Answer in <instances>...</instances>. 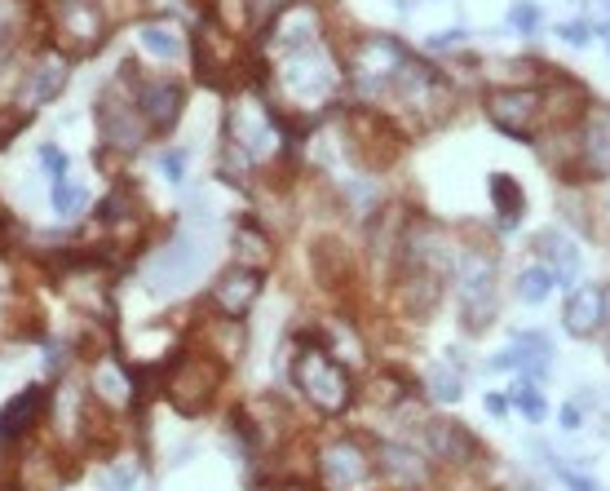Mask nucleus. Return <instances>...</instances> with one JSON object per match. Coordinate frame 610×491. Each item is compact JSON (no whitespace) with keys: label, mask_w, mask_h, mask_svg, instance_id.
Returning a JSON list of instances; mask_svg holds the SVG:
<instances>
[{"label":"nucleus","mask_w":610,"mask_h":491,"mask_svg":"<svg viewBox=\"0 0 610 491\" xmlns=\"http://www.w3.org/2000/svg\"><path fill=\"white\" fill-rule=\"evenodd\" d=\"M292 151V128L261 89L244 85L231 94L222 115V173L244 177L261 169H279Z\"/></svg>","instance_id":"obj_1"},{"label":"nucleus","mask_w":610,"mask_h":491,"mask_svg":"<svg viewBox=\"0 0 610 491\" xmlns=\"http://www.w3.org/2000/svg\"><path fill=\"white\" fill-rule=\"evenodd\" d=\"M261 85H270L288 107V111H306L319 115L332 102H341V94L350 89L346 81V62L332 53L327 40L301 45V49H284V53H270L261 58Z\"/></svg>","instance_id":"obj_2"},{"label":"nucleus","mask_w":610,"mask_h":491,"mask_svg":"<svg viewBox=\"0 0 610 491\" xmlns=\"http://www.w3.org/2000/svg\"><path fill=\"white\" fill-rule=\"evenodd\" d=\"M292 385L297 394L319 412V416H346L359 398V385H354V372L341 364L327 349L323 336H301L297 341V355H292Z\"/></svg>","instance_id":"obj_3"},{"label":"nucleus","mask_w":610,"mask_h":491,"mask_svg":"<svg viewBox=\"0 0 610 491\" xmlns=\"http://www.w3.org/2000/svg\"><path fill=\"white\" fill-rule=\"evenodd\" d=\"M222 385H226V368L213 355H203L199 345H190V341L182 349H173L169 364L160 368V390L173 403V412H182V416L213 412Z\"/></svg>","instance_id":"obj_4"},{"label":"nucleus","mask_w":610,"mask_h":491,"mask_svg":"<svg viewBox=\"0 0 610 491\" xmlns=\"http://www.w3.org/2000/svg\"><path fill=\"white\" fill-rule=\"evenodd\" d=\"M186 53H190L195 76H199L203 85H213V89H235V85L244 89V85H252V72H248V66H257V58L248 53V40H239L235 32H226V27L213 23V19H203V23L190 32Z\"/></svg>","instance_id":"obj_5"},{"label":"nucleus","mask_w":610,"mask_h":491,"mask_svg":"<svg viewBox=\"0 0 610 491\" xmlns=\"http://www.w3.org/2000/svg\"><path fill=\"white\" fill-rule=\"evenodd\" d=\"M416 53L407 49L398 36H381V32H368L354 40L350 58H346V81L350 89L363 98V107H381L385 94L394 89V81L407 72V62Z\"/></svg>","instance_id":"obj_6"},{"label":"nucleus","mask_w":610,"mask_h":491,"mask_svg":"<svg viewBox=\"0 0 610 491\" xmlns=\"http://www.w3.org/2000/svg\"><path fill=\"white\" fill-rule=\"evenodd\" d=\"M319 491H381L376 447L359 434H336L314 447Z\"/></svg>","instance_id":"obj_7"},{"label":"nucleus","mask_w":610,"mask_h":491,"mask_svg":"<svg viewBox=\"0 0 610 491\" xmlns=\"http://www.w3.org/2000/svg\"><path fill=\"white\" fill-rule=\"evenodd\" d=\"M98 137H102V147L111 156H138L147 143H151V128L138 111V102H133V85H128V66H120L115 81L98 94Z\"/></svg>","instance_id":"obj_8"},{"label":"nucleus","mask_w":610,"mask_h":491,"mask_svg":"<svg viewBox=\"0 0 610 491\" xmlns=\"http://www.w3.org/2000/svg\"><path fill=\"white\" fill-rule=\"evenodd\" d=\"M49 45H58L72 58H89L111 40V14L107 0H53L45 10Z\"/></svg>","instance_id":"obj_9"},{"label":"nucleus","mask_w":610,"mask_h":491,"mask_svg":"<svg viewBox=\"0 0 610 491\" xmlns=\"http://www.w3.org/2000/svg\"><path fill=\"white\" fill-rule=\"evenodd\" d=\"M85 390L94 398V407H102L107 416H128V412H142V398H147V385H142V372H133L120 355L102 349V355L89 359V372H85Z\"/></svg>","instance_id":"obj_10"},{"label":"nucleus","mask_w":610,"mask_h":491,"mask_svg":"<svg viewBox=\"0 0 610 491\" xmlns=\"http://www.w3.org/2000/svg\"><path fill=\"white\" fill-rule=\"evenodd\" d=\"M72 66H76V58H72V53H62L58 45L40 40V45H36V53H32V62L18 72V94H14V102H18V107H27V111L58 102V98H62V89L72 85Z\"/></svg>","instance_id":"obj_11"},{"label":"nucleus","mask_w":610,"mask_h":491,"mask_svg":"<svg viewBox=\"0 0 610 491\" xmlns=\"http://www.w3.org/2000/svg\"><path fill=\"white\" fill-rule=\"evenodd\" d=\"M487 115L500 133L518 137V143H535V133L545 128V94L539 85H500L487 89Z\"/></svg>","instance_id":"obj_12"},{"label":"nucleus","mask_w":610,"mask_h":491,"mask_svg":"<svg viewBox=\"0 0 610 491\" xmlns=\"http://www.w3.org/2000/svg\"><path fill=\"white\" fill-rule=\"evenodd\" d=\"M124 66H128L133 102H138V111H142L151 137L173 133L177 120H182V111H186V85H182L177 76H147V72H138L133 62H124Z\"/></svg>","instance_id":"obj_13"},{"label":"nucleus","mask_w":610,"mask_h":491,"mask_svg":"<svg viewBox=\"0 0 610 491\" xmlns=\"http://www.w3.org/2000/svg\"><path fill=\"white\" fill-rule=\"evenodd\" d=\"M500 302H496V257L464 248V266H460V323L469 332L491 328Z\"/></svg>","instance_id":"obj_14"},{"label":"nucleus","mask_w":610,"mask_h":491,"mask_svg":"<svg viewBox=\"0 0 610 491\" xmlns=\"http://www.w3.org/2000/svg\"><path fill=\"white\" fill-rule=\"evenodd\" d=\"M376 447V474L385 491H430L434 487V461L412 443H372Z\"/></svg>","instance_id":"obj_15"},{"label":"nucleus","mask_w":610,"mask_h":491,"mask_svg":"<svg viewBox=\"0 0 610 491\" xmlns=\"http://www.w3.org/2000/svg\"><path fill=\"white\" fill-rule=\"evenodd\" d=\"M434 465H447V469H469L478 465L483 447L473 439L460 420H447V416H430L421 420V443H416Z\"/></svg>","instance_id":"obj_16"},{"label":"nucleus","mask_w":610,"mask_h":491,"mask_svg":"<svg viewBox=\"0 0 610 491\" xmlns=\"http://www.w3.org/2000/svg\"><path fill=\"white\" fill-rule=\"evenodd\" d=\"M199 266H203L199 244H190V240H169V244H160V248L147 257L142 284H147L151 293H177V289H186L190 274H199Z\"/></svg>","instance_id":"obj_17"},{"label":"nucleus","mask_w":610,"mask_h":491,"mask_svg":"<svg viewBox=\"0 0 610 491\" xmlns=\"http://www.w3.org/2000/svg\"><path fill=\"white\" fill-rule=\"evenodd\" d=\"M261 289H265V274L244 270V266H226L222 274H213V284H209V310L222 315V319L244 323L252 315Z\"/></svg>","instance_id":"obj_18"},{"label":"nucleus","mask_w":610,"mask_h":491,"mask_svg":"<svg viewBox=\"0 0 610 491\" xmlns=\"http://www.w3.org/2000/svg\"><path fill=\"white\" fill-rule=\"evenodd\" d=\"M49 390L53 385H27L18 390L5 407H0V443H27L36 430H40V420L49 412Z\"/></svg>","instance_id":"obj_19"},{"label":"nucleus","mask_w":610,"mask_h":491,"mask_svg":"<svg viewBox=\"0 0 610 491\" xmlns=\"http://www.w3.org/2000/svg\"><path fill=\"white\" fill-rule=\"evenodd\" d=\"M66 482V465L58 452L23 447L14 456V491H58Z\"/></svg>","instance_id":"obj_20"},{"label":"nucleus","mask_w":610,"mask_h":491,"mask_svg":"<svg viewBox=\"0 0 610 491\" xmlns=\"http://www.w3.org/2000/svg\"><path fill=\"white\" fill-rule=\"evenodd\" d=\"M275 257H279V248H275V240L265 235L261 222L248 218V222H239L231 231V266H244V270L265 274L270 266H275Z\"/></svg>","instance_id":"obj_21"},{"label":"nucleus","mask_w":610,"mask_h":491,"mask_svg":"<svg viewBox=\"0 0 610 491\" xmlns=\"http://www.w3.org/2000/svg\"><path fill=\"white\" fill-rule=\"evenodd\" d=\"M310 266H314V274H319V284L341 289L346 279L354 274V253H350V244H346V240H336V235H319V240H314V248H310Z\"/></svg>","instance_id":"obj_22"},{"label":"nucleus","mask_w":610,"mask_h":491,"mask_svg":"<svg viewBox=\"0 0 610 491\" xmlns=\"http://www.w3.org/2000/svg\"><path fill=\"white\" fill-rule=\"evenodd\" d=\"M545 94V124L549 128H580V120L588 115V94L575 81H553Z\"/></svg>","instance_id":"obj_23"},{"label":"nucleus","mask_w":610,"mask_h":491,"mask_svg":"<svg viewBox=\"0 0 610 491\" xmlns=\"http://www.w3.org/2000/svg\"><path fill=\"white\" fill-rule=\"evenodd\" d=\"M562 323H567V332H571V336H580V341L597 336V328L606 323V310H601V289H597V284H580V289L567 297Z\"/></svg>","instance_id":"obj_24"},{"label":"nucleus","mask_w":610,"mask_h":491,"mask_svg":"<svg viewBox=\"0 0 610 491\" xmlns=\"http://www.w3.org/2000/svg\"><path fill=\"white\" fill-rule=\"evenodd\" d=\"M186 32L177 27V23H169V19H147L142 27H138V45L151 53V58H164V62H173V58H182L186 53Z\"/></svg>","instance_id":"obj_25"},{"label":"nucleus","mask_w":610,"mask_h":491,"mask_svg":"<svg viewBox=\"0 0 610 491\" xmlns=\"http://www.w3.org/2000/svg\"><path fill=\"white\" fill-rule=\"evenodd\" d=\"M539 257H545L549 274H553V284H575V274H580V253L571 240H562L558 231H545L539 235Z\"/></svg>","instance_id":"obj_26"},{"label":"nucleus","mask_w":610,"mask_h":491,"mask_svg":"<svg viewBox=\"0 0 610 491\" xmlns=\"http://www.w3.org/2000/svg\"><path fill=\"white\" fill-rule=\"evenodd\" d=\"M491 199H496V222L500 231H513L526 213V191L518 186L513 173H491Z\"/></svg>","instance_id":"obj_27"},{"label":"nucleus","mask_w":610,"mask_h":491,"mask_svg":"<svg viewBox=\"0 0 610 491\" xmlns=\"http://www.w3.org/2000/svg\"><path fill=\"white\" fill-rule=\"evenodd\" d=\"M359 394L376 407H402L407 398H412V385H407V377H398L394 368H381L359 385Z\"/></svg>","instance_id":"obj_28"},{"label":"nucleus","mask_w":610,"mask_h":491,"mask_svg":"<svg viewBox=\"0 0 610 491\" xmlns=\"http://www.w3.org/2000/svg\"><path fill=\"white\" fill-rule=\"evenodd\" d=\"M558 284H553V274H549V266L545 261H535V266H526L522 274H518V297L522 302H531V306H539V302H549V293H553Z\"/></svg>","instance_id":"obj_29"},{"label":"nucleus","mask_w":610,"mask_h":491,"mask_svg":"<svg viewBox=\"0 0 610 491\" xmlns=\"http://www.w3.org/2000/svg\"><path fill=\"white\" fill-rule=\"evenodd\" d=\"M49 182H53V208H58V218H76L80 208H85V186L72 182V173H58Z\"/></svg>","instance_id":"obj_30"},{"label":"nucleus","mask_w":610,"mask_h":491,"mask_svg":"<svg viewBox=\"0 0 610 491\" xmlns=\"http://www.w3.org/2000/svg\"><path fill=\"white\" fill-rule=\"evenodd\" d=\"M430 394H434V398H443V403H451V398H460V385H456V372H447V368H434V372H430Z\"/></svg>","instance_id":"obj_31"},{"label":"nucleus","mask_w":610,"mask_h":491,"mask_svg":"<svg viewBox=\"0 0 610 491\" xmlns=\"http://www.w3.org/2000/svg\"><path fill=\"white\" fill-rule=\"evenodd\" d=\"M518 407H522L531 420H539V416H545V394H539V390H518Z\"/></svg>","instance_id":"obj_32"},{"label":"nucleus","mask_w":610,"mask_h":491,"mask_svg":"<svg viewBox=\"0 0 610 491\" xmlns=\"http://www.w3.org/2000/svg\"><path fill=\"white\" fill-rule=\"evenodd\" d=\"M509 19H513V27H535V23H539V10H535V5H513Z\"/></svg>","instance_id":"obj_33"},{"label":"nucleus","mask_w":610,"mask_h":491,"mask_svg":"<svg viewBox=\"0 0 610 491\" xmlns=\"http://www.w3.org/2000/svg\"><path fill=\"white\" fill-rule=\"evenodd\" d=\"M0 491H14V456L0 452Z\"/></svg>","instance_id":"obj_34"},{"label":"nucleus","mask_w":610,"mask_h":491,"mask_svg":"<svg viewBox=\"0 0 610 491\" xmlns=\"http://www.w3.org/2000/svg\"><path fill=\"white\" fill-rule=\"evenodd\" d=\"M164 173H169L173 182H182V173H186V156H182V151H169V156H164Z\"/></svg>","instance_id":"obj_35"},{"label":"nucleus","mask_w":610,"mask_h":491,"mask_svg":"<svg viewBox=\"0 0 610 491\" xmlns=\"http://www.w3.org/2000/svg\"><path fill=\"white\" fill-rule=\"evenodd\" d=\"M562 40H571V45H588V27H584V23H567V27H562Z\"/></svg>","instance_id":"obj_36"},{"label":"nucleus","mask_w":610,"mask_h":491,"mask_svg":"<svg viewBox=\"0 0 610 491\" xmlns=\"http://www.w3.org/2000/svg\"><path fill=\"white\" fill-rule=\"evenodd\" d=\"M270 491H319L314 482H306V478H284V482H275Z\"/></svg>","instance_id":"obj_37"},{"label":"nucleus","mask_w":610,"mask_h":491,"mask_svg":"<svg viewBox=\"0 0 610 491\" xmlns=\"http://www.w3.org/2000/svg\"><path fill=\"white\" fill-rule=\"evenodd\" d=\"M567 487H571V491H601L597 482H588V478H580V474H567Z\"/></svg>","instance_id":"obj_38"},{"label":"nucleus","mask_w":610,"mask_h":491,"mask_svg":"<svg viewBox=\"0 0 610 491\" xmlns=\"http://www.w3.org/2000/svg\"><path fill=\"white\" fill-rule=\"evenodd\" d=\"M487 412L505 416V412H509V398H500V394H487Z\"/></svg>","instance_id":"obj_39"},{"label":"nucleus","mask_w":610,"mask_h":491,"mask_svg":"<svg viewBox=\"0 0 610 491\" xmlns=\"http://www.w3.org/2000/svg\"><path fill=\"white\" fill-rule=\"evenodd\" d=\"M562 426H567V430H575V426H580V412H575V407H567V412H562Z\"/></svg>","instance_id":"obj_40"},{"label":"nucleus","mask_w":610,"mask_h":491,"mask_svg":"<svg viewBox=\"0 0 610 491\" xmlns=\"http://www.w3.org/2000/svg\"><path fill=\"white\" fill-rule=\"evenodd\" d=\"M601 310H606V323H610V284L601 289Z\"/></svg>","instance_id":"obj_41"},{"label":"nucleus","mask_w":610,"mask_h":491,"mask_svg":"<svg viewBox=\"0 0 610 491\" xmlns=\"http://www.w3.org/2000/svg\"><path fill=\"white\" fill-rule=\"evenodd\" d=\"M601 36H606V49H610V27H606V32H601Z\"/></svg>","instance_id":"obj_42"},{"label":"nucleus","mask_w":610,"mask_h":491,"mask_svg":"<svg viewBox=\"0 0 610 491\" xmlns=\"http://www.w3.org/2000/svg\"><path fill=\"white\" fill-rule=\"evenodd\" d=\"M606 359H610V336H606Z\"/></svg>","instance_id":"obj_43"}]
</instances>
